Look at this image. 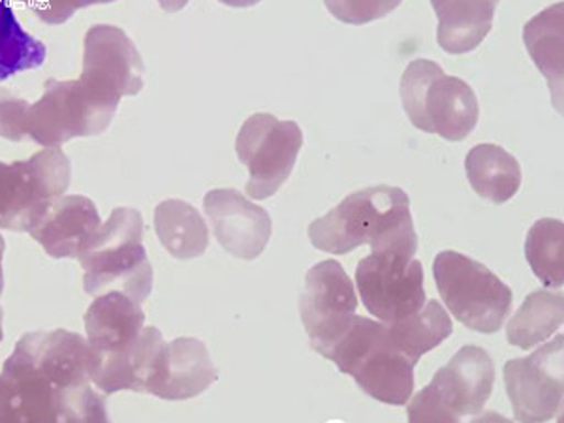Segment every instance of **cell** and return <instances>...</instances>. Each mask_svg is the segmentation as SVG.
I'll use <instances>...</instances> for the list:
<instances>
[{
  "mask_svg": "<svg viewBox=\"0 0 564 423\" xmlns=\"http://www.w3.org/2000/svg\"><path fill=\"white\" fill-rule=\"evenodd\" d=\"M523 40L534 65L542 72L552 90L553 108L563 113L564 76V4L557 2L534 15L525 29Z\"/></svg>",
  "mask_w": 564,
  "mask_h": 423,
  "instance_id": "obj_21",
  "label": "cell"
},
{
  "mask_svg": "<svg viewBox=\"0 0 564 423\" xmlns=\"http://www.w3.org/2000/svg\"><path fill=\"white\" fill-rule=\"evenodd\" d=\"M217 380V367L206 345L194 337H180L167 345L148 393L166 401H186L202 395Z\"/></svg>",
  "mask_w": 564,
  "mask_h": 423,
  "instance_id": "obj_19",
  "label": "cell"
},
{
  "mask_svg": "<svg viewBox=\"0 0 564 423\" xmlns=\"http://www.w3.org/2000/svg\"><path fill=\"white\" fill-rule=\"evenodd\" d=\"M145 322L141 303L119 290L97 295L85 313V332L90 359L121 354L140 337Z\"/></svg>",
  "mask_w": 564,
  "mask_h": 423,
  "instance_id": "obj_18",
  "label": "cell"
},
{
  "mask_svg": "<svg viewBox=\"0 0 564 423\" xmlns=\"http://www.w3.org/2000/svg\"><path fill=\"white\" fill-rule=\"evenodd\" d=\"M403 0H324L327 12L348 25H367L390 15Z\"/></svg>",
  "mask_w": 564,
  "mask_h": 423,
  "instance_id": "obj_28",
  "label": "cell"
},
{
  "mask_svg": "<svg viewBox=\"0 0 564 423\" xmlns=\"http://www.w3.org/2000/svg\"><path fill=\"white\" fill-rule=\"evenodd\" d=\"M438 29L436 40L444 52L465 55L475 52L494 29L497 0H431Z\"/></svg>",
  "mask_w": 564,
  "mask_h": 423,
  "instance_id": "obj_20",
  "label": "cell"
},
{
  "mask_svg": "<svg viewBox=\"0 0 564 423\" xmlns=\"http://www.w3.org/2000/svg\"><path fill=\"white\" fill-rule=\"evenodd\" d=\"M166 347V340L156 327H143L140 337L127 350L109 358L90 359L93 386L104 395L124 390L148 393L149 386L159 375Z\"/></svg>",
  "mask_w": 564,
  "mask_h": 423,
  "instance_id": "obj_17",
  "label": "cell"
},
{
  "mask_svg": "<svg viewBox=\"0 0 564 423\" xmlns=\"http://www.w3.org/2000/svg\"><path fill=\"white\" fill-rule=\"evenodd\" d=\"M417 239L371 250L358 263L356 286L369 315L391 324L414 315L427 302L423 265L416 260Z\"/></svg>",
  "mask_w": 564,
  "mask_h": 423,
  "instance_id": "obj_8",
  "label": "cell"
},
{
  "mask_svg": "<svg viewBox=\"0 0 564 423\" xmlns=\"http://www.w3.org/2000/svg\"><path fill=\"white\" fill-rule=\"evenodd\" d=\"M89 361L82 335H23L0 372V422H108Z\"/></svg>",
  "mask_w": 564,
  "mask_h": 423,
  "instance_id": "obj_1",
  "label": "cell"
},
{
  "mask_svg": "<svg viewBox=\"0 0 564 423\" xmlns=\"http://www.w3.org/2000/svg\"><path fill=\"white\" fill-rule=\"evenodd\" d=\"M47 58V47L21 26L12 2L0 0V82L21 72L36 70Z\"/></svg>",
  "mask_w": 564,
  "mask_h": 423,
  "instance_id": "obj_26",
  "label": "cell"
},
{
  "mask_svg": "<svg viewBox=\"0 0 564 423\" xmlns=\"http://www.w3.org/2000/svg\"><path fill=\"white\" fill-rule=\"evenodd\" d=\"M154 231L175 260L204 257L209 247V228L196 207L183 199H166L154 209Z\"/></svg>",
  "mask_w": 564,
  "mask_h": 423,
  "instance_id": "obj_23",
  "label": "cell"
},
{
  "mask_svg": "<svg viewBox=\"0 0 564 423\" xmlns=\"http://www.w3.org/2000/svg\"><path fill=\"white\" fill-rule=\"evenodd\" d=\"M495 386V366L484 348L467 345L435 372L409 404L411 422H462L478 416Z\"/></svg>",
  "mask_w": 564,
  "mask_h": 423,
  "instance_id": "obj_7",
  "label": "cell"
},
{
  "mask_svg": "<svg viewBox=\"0 0 564 423\" xmlns=\"http://www.w3.org/2000/svg\"><path fill=\"white\" fill-rule=\"evenodd\" d=\"M452 334V318L436 300H427L414 315L386 324V335L391 347L398 348L414 366L423 354L431 352Z\"/></svg>",
  "mask_w": 564,
  "mask_h": 423,
  "instance_id": "obj_24",
  "label": "cell"
},
{
  "mask_svg": "<svg viewBox=\"0 0 564 423\" xmlns=\"http://www.w3.org/2000/svg\"><path fill=\"white\" fill-rule=\"evenodd\" d=\"M191 0H159L162 10L167 13H177L188 4Z\"/></svg>",
  "mask_w": 564,
  "mask_h": 423,
  "instance_id": "obj_31",
  "label": "cell"
},
{
  "mask_svg": "<svg viewBox=\"0 0 564 423\" xmlns=\"http://www.w3.org/2000/svg\"><path fill=\"white\" fill-rule=\"evenodd\" d=\"M26 100L13 97L10 90L0 87V138L10 141L26 140Z\"/></svg>",
  "mask_w": 564,
  "mask_h": 423,
  "instance_id": "obj_30",
  "label": "cell"
},
{
  "mask_svg": "<svg viewBox=\"0 0 564 423\" xmlns=\"http://www.w3.org/2000/svg\"><path fill=\"white\" fill-rule=\"evenodd\" d=\"M563 352L564 337L558 335L529 358L507 361L502 375L518 422L563 420Z\"/></svg>",
  "mask_w": 564,
  "mask_h": 423,
  "instance_id": "obj_13",
  "label": "cell"
},
{
  "mask_svg": "<svg viewBox=\"0 0 564 423\" xmlns=\"http://www.w3.org/2000/svg\"><path fill=\"white\" fill-rule=\"evenodd\" d=\"M20 2L47 25H63L82 8L109 4L116 0H20Z\"/></svg>",
  "mask_w": 564,
  "mask_h": 423,
  "instance_id": "obj_29",
  "label": "cell"
},
{
  "mask_svg": "<svg viewBox=\"0 0 564 423\" xmlns=\"http://www.w3.org/2000/svg\"><path fill=\"white\" fill-rule=\"evenodd\" d=\"M358 305L352 281L339 262L324 260L313 265L300 300V315L313 350L326 356L347 332Z\"/></svg>",
  "mask_w": 564,
  "mask_h": 423,
  "instance_id": "obj_14",
  "label": "cell"
},
{
  "mask_svg": "<svg viewBox=\"0 0 564 423\" xmlns=\"http://www.w3.org/2000/svg\"><path fill=\"white\" fill-rule=\"evenodd\" d=\"M218 2H223V4H226V7L231 8H249L258 4L260 0H218Z\"/></svg>",
  "mask_w": 564,
  "mask_h": 423,
  "instance_id": "obj_32",
  "label": "cell"
},
{
  "mask_svg": "<svg viewBox=\"0 0 564 423\" xmlns=\"http://www.w3.org/2000/svg\"><path fill=\"white\" fill-rule=\"evenodd\" d=\"M102 226L95 202L82 194L53 199L26 234L52 258L82 257Z\"/></svg>",
  "mask_w": 564,
  "mask_h": 423,
  "instance_id": "obj_16",
  "label": "cell"
},
{
  "mask_svg": "<svg viewBox=\"0 0 564 423\" xmlns=\"http://www.w3.org/2000/svg\"><path fill=\"white\" fill-rule=\"evenodd\" d=\"M324 358L356 380L367 395L380 403L403 406L414 391V364L391 347L384 322L354 316Z\"/></svg>",
  "mask_w": 564,
  "mask_h": 423,
  "instance_id": "obj_4",
  "label": "cell"
},
{
  "mask_svg": "<svg viewBox=\"0 0 564 423\" xmlns=\"http://www.w3.org/2000/svg\"><path fill=\"white\" fill-rule=\"evenodd\" d=\"M4 250H7V243H4V239L0 236V295H2V290H4V271H2V258H4ZM0 315H4V313H2V307H0Z\"/></svg>",
  "mask_w": 564,
  "mask_h": 423,
  "instance_id": "obj_33",
  "label": "cell"
},
{
  "mask_svg": "<svg viewBox=\"0 0 564 423\" xmlns=\"http://www.w3.org/2000/svg\"><path fill=\"white\" fill-rule=\"evenodd\" d=\"M204 209L212 220L215 238L231 257L257 260L270 243L273 234L270 213L236 188L209 191Z\"/></svg>",
  "mask_w": 564,
  "mask_h": 423,
  "instance_id": "obj_15",
  "label": "cell"
},
{
  "mask_svg": "<svg viewBox=\"0 0 564 423\" xmlns=\"http://www.w3.org/2000/svg\"><path fill=\"white\" fill-rule=\"evenodd\" d=\"M401 102L412 124L446 141H463L478 124L480 106L473 87L446 76L430 58H416L401 77Z\"/></svg>",
  "mask_w": 564,
  "mask_h": 423,
  "instance_id": "obj_5",
  "label": "cell"
},
{
  "mask_svg": "<svg viewBox=\"0 0 564 423\" xmlns=\"http://www.w3.org/2000/svg\"><path fill=\"white\" fill-rule=\"evenodd\" d=\"M313 247L335 257L348 254L361 245L371 250L417 239L411 215V198L403 188L369 186L350 194L339 206L308 226Z\"/></svg>",
  "mask_w": 564,
  "mask_h": 423,
  "instance_id": "obj_2",
  "label": "cell"
},
{
  "mask_svg": "<svg viewBox=\"0 0 564 423\" xmlns=\"http://www.w3.org/2000/svg\"><path fill=\"white\" fill-rule=\"evenodd\" d=\"M303 148V132L294 121H281L271 113H254L243 122L236 140L238 159L249 170L247 196H275L294 170Z\"/></svg>",
  "mask_w": 564,
  "mask_h": 423,
  "instance_id": "obj_11",
  "label": "cell"
},
{
  "mask_svg": "<svg viewBox=\"0 0 564 423\" xmlns=\"http://www.w3.org/2000/svg\"><path fill=\"white\" fill-rule=\"evenodd\" d=\"M70 180V159L61 148H44L26 161L0 162V230H29L53 199L65 196Z\"/></svg>",
  "mask_w": 564,
  "mask_h": 423,
  "instance_id": "obj_9",
  "label": "cell"
},
{
  "mask_svg": "<svg viewBox=\"0 0 564 423\" xmlns=\"http://www.w3.org/2000/svg\"><path fill=\"white\" fill-rule=\"evenodd\" d=\"M89 295L119 290L138 303L153 290V268L143 247V218L132 207H116L82 257Z\"/></svg>",
  "mask_w": 564,
  "mask_h": 423,
  "instance_id": "obj_3",
  "label": "cell"
},
{
  "mask_svg": "<svg viewBox=\"0 0 564 423\" xmlns=\"http://www.w3.org/2000/svg\"><path fill=\"white\" fill-rule=\"evenodd\" d=\"M4 339V332H2V315H0V343Z\"/></svg>",
  "mask_w": 564,
  "mask_h": 423,
  "instance_id": "obj_34",
  "label": "cell"
},
{
  "mask_svg": "<svg viewBox=\"0 0 564 423\" xmlns=\"http://www.w3.org/2000/svg\"><path fill=\"white\" fill-rule=\"evenodd\" d=\"M527 262L545 286L561 289L564 281V226L557 218H540L527 234Z\"/></svg>",
  "mask_w": 564,
  "mask_h": 423,
  "instance_id": "obj_27",
  "label": "cell"
},
{
  "mask_svg": "<svg viewBox=\"0 0 564 423\" xmlns=\"http://www.w3.org/2000/svg\"><path fill=\"white\" fill-rule=\"evenodd\" d=\"M468 183L491 204H507L520 191L523 174L516 156L495 143H480L465 159Z\"/></svg>",
  "mask_w": 564,
  "mask_h": 423,
  "instance_id": "obj_22",
  "label": "cell"
},
{
  "mask_svg": "<svg viewBox=\"0 0 564 423\" xmlns=\"http://www.w3.org/2000/svg\"><path fill=\"white\" fill-rule=\"evenodd\" d=\"M111 121L113 113L93 102L77 79H47L44 95L26 108L25 135L42 148H61L74 138L102 134Z\"/></svg>",
  "mask_w": 564,
  "mask_h": 423,
  "instance_id": "obj_12",
  "label": "cell"
},
{
  "mask_svg": "<svg viewBox=\"0 0 564 423\" xmlns=\"http://www.w3.org/2000/svg\"><path fill=\"white\" fill-rule=\"evenodd\" d=\"M438 294L463 326L497 334L512 311L513 294L484 263L456 250L438 252L433 263Z\"/></svg>",
  "mask_w": 564,
  "mask_h": 423,
  "instance_id": "obj_6",
  "label": "cell"
},
{
  "mask_svg": "<svg viewBox=\"0 0 564 423\" xmlns=\"http://www.w3.org/2000/svg\"><path fill=\"white\" fill-rule=\"evenodd\" d=\"M564 322L561 290H536L527 295L520 311L508 324L507 339L512 347L531 350L550 339Z\"/></svg>",
  "mask_w": 564,
  "mask_h": 423,
  "instance_id": "obj_25",
  "label": "cell"
},
{
  "mask_svg": "<svg viewBox=\"0 0 564 423\" xmlns=\"http://www.w3.org/2000/svg\"><path fill=\"white\" fill-rule=\"evenodd\" d=\"M143 72V58L122 29L95 25L87 31L77 84L97 106L116 116L121 98L140 95Z\"/></svg>",
  "mask_w": 564,
  "mask_h": 423,
  "instance_id": "obj_10",
  "label": "cell"
},
{
  "mask_svg": "<svg viewBox=\"0 0 564 423\" xmlns=\"http://www.w3.org/2000/svg\"><path fill=\"white\" fill-rule=\"evenodd\" d=\"M497 2H499V0H497Z\"/></svg>",
  "mask_w": 564,
  "mask_h": 423,
  "instance_id": "obj_35",
  "label": "cell"
}]
</instances>
